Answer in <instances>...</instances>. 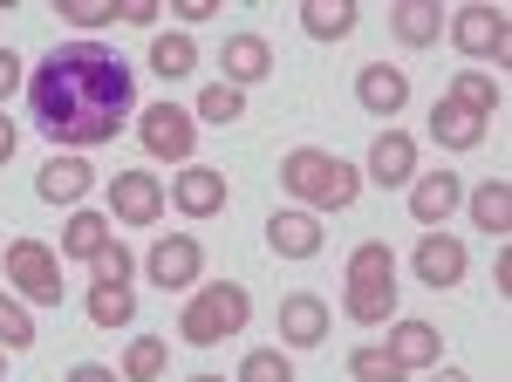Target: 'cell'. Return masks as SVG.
I'll return each instance as SVG.
<instances>
[{
	"instance_id": "1",
	"label": "cell",
	"mask_w": 512,
	"mask_h": 382,
	"mask_svg": "<svg viewBox=\"0 0 512 382\" xmlns=\"http://www.w3.org/2000/svg\"><path fill=\"white\" fill-rule=\"evenodd\" d=\"M130 96H137V76L103 41H62V48L41 55L35 76H28V116L41 123L48 144H69V151L123 137Z\"/></svg>"
},
{
	"instance_id": "2",
	"label": "cell",
	"mask_w": 512,
	"mask_h": 382,
	"mask_svg": "<svg viewBox=\"0 0 512 382\" xmlns=\"http://www.w3.org/2000/svg\"><path fill=\"white\" fill-rule=\"evenodd\" d=\"M280 185H287V198L301 205V212H342V205H355V191H362V171H355L349 157L335 151H315V144H301V151L280 157Z\"/></svg>"
},
{
	"instance_id": "3",
	"label": "cell",
	"mask_w": 512,
	"mask_h": 382,
	"mask_svg": "<svg viewBox=\"0 0 512 382\" xmlns=\"http://www.w3.org/2000/svg\"><path fill=\"white\" fill-rule=\"evenodd\" d=\"M342 314L362 328L396 321V253L383 239H362L349 253V287H342Z\"/></svg>"
},
{
	"instance_id": "4",
	"label": "cell",
	"mask_w": 512,
	"mask_h": 382,
	"mask_svg": "<svg viewBox=\"0 0 512 382\" xmlns=\"http://www.w3.org/2000/svg\"><path fill=\"white\" fill-rule=\"evenodd\" d=\"M246 321H253V294L239 280H205L185 301V314H178V335L192 348H219V342H233V335H246Z\"/></svg>"
},
{
	"instance_id": "5",
	"label": "cell",
	"mask_w": 512,
	"mask_h": 382,
	"mask_svg": "<svg viewBox=\"0 0 512 382\" xmlns=\"http://www.w3.org/2000/svg\"><path fill=\"white\" fill-rule=\"evenodd\" d=\"M0 273L14 280V301L62 307V260H55L41 239H14V246H7V260H0Z\"/></svg>"
},
{
	"instance_id": "6",
	"label": "cell",
	"mask_w": 512,
	"mask_h": 382,
	"mask_svg": "<svg viewBox=\"0 0 512 382\" xmlns=\"http://www.w3.org/2000/svg\"><path fill=\"white\" fill-rule=\"evenodd\" d=\"M444 28H451V41H458L472 62H512V21H506V7L478 0V7H458Z\"/></svg>"
},
{
	"instance_id": "7",
	"label": "cell",
	"mask_w": 512,
	"mask_h": 382,
	"mask_svg": "<svg viewBox=\"0 0 512 382\" xmlns=\"http://www.w3.org/2000/svg\"><path fill=\"white\" fill-rule=\"evenodd\" d=\"M137 144L164 164H192V144H198V116L178 110V103H151L137 116Z\"/></svg>"
},
{
	"instance_id": "8",
	"label": "cell",
	"mask_w": 512,
	"mask_h": 382,
	"mask_svg": "<svg viewBox=\"0 0 512 382\" xmlns=\"http://www.w3.org/2000/svg\"><path fill=\"white\" fill-rule=\"evenodd\" d=\"M144 273L158 280L164 294H185V287H198V273H205V246H198L192 232H164L158 246L144 253Z\"/></svg>"
},
{
	"instance_id": "9",
	"label": "cell",
	"mask_w": 512,
	"mask_h": 382,
	"mask_svg": "<svg viewBox=\"0 0 512 382\" xmlns=\"http://www.w3.org/2000/svg\"><path fill=\"white\" fill-rule=\"evenodd\" d=\"M110 212H117L123 226H158L164 219L158 171H117V178H110Z\"/></svg>"
},
{
	"instance_id": "10",
	"label": "cell",
	"mask_w": 512,
	"mask_h": 382,
	"mask_svg": "<svg viewBox=\"0 0 512 382\" xmlns=\"http://www.w3.org/2000/svg\"><path fill=\"white\" fill-rule=\"evenodd\" d=\"M267 246H274V260H315L321 246H328V226H321L315 212L287 205V212H267Z\"/></svg>"
},
{
	"instance_id": "11",
	"label": "cell",
	"mask_w": 512,
	"mask_h": 382,
	"mask_svg": "<svg viewBox=\"0 0 512 382\" xmlns=\"http://www.w3.org/2000/svg\"><path fill=\"white\" fill-rule=\"evenodd\" d=\"M274 76V41L267 35H226V48H219V82H233L239 96L253 89V82Z\"/></svg>"
},
{
	"instance_id": "12",
	"label": "cell",
	"mask_w": 512,
	"mask_h": 382,
	"mask_svg": "<svg viewBox=\"0 0 512 382\" xmlns=\"http://www.w3.org/2000/svg\"><path fill=\"white\" fill-rule=\"evenodd\" d=\"M458 205H465V178L458 171H417L410 178V219L417 226H444Z\"/></svg>"
},
{
	"instance_id": "13",
	"label": "cell",
	"mask_w": 512,
	"mask_h": 382,
	"mask_svg": "<svg viewBox=\"0 0 512 382\" xmlns=\"http://www.w3.org/2000/svg\"><path fill=\"white\" fill-rule=\"evenodd\" d=\"M226 178L212 171V164H185L178 178H171V205L185 212V219H212V212H226Z\"/></svg>"
},
{
	"instance_id": "14",
	"label": "cell",
	"mask_w": 512,
	"mask_h": 382,
	"mask_svg": "<svg viewBox=\"0 0 512 382\" xmlns=\"http://www.w3.org/2000/svg\"><path fill=\"white\" fill-rule=\"evenodd\" d=\"M355 103L369 116H396L410 103V76H403L396 62H362V69H355Z\"/></svg>"
},
{
	"instance_id": "15",
	"label": "cell",
	"mask_w": 512,
	"mask_h": 382,
	"mask_svg": "<svg viewBox=\"0 0 512 382\" xmlns=\"http://www.w3.org/2000/svg\"><path fill=\"white\" fill-rule=\"evenodd\" d=\"M383 355H390L396 369H437V355H444V335H437L431 321H390V335H383Z\"/></svg>"
},
{
	"instance_id": "16",
	"label": "cell",
	"mask_w": 512,
	"mask_h": 382,
	"mask_svg": "<svg viewBox=\"0 0 512 382\" xmlns=\"http://www.w3.org/2000/svg\"><path fill=\"white\" fill-rule=\"evenodd\" d=\"M362 178H376V185H410L417 178V137L410 130H376V144H369V171Z\"/></svg>"
},
{
	"instance_id": "17",
	"label": "cell",
	"mask_w": 512,
	"mask_h": 382,
	"mask_svg": "<svg viewBox=\"0 0 512 382\" xmlns=\"http://www.w3.org/2000/svg\"><path fill=\"white\" fill-rule=\"evenodd\" d=\"M410 267H417V280H424V287H458V280H465V246H458V239H451V232H424V239H417V253H410Z\"/></svg>"
},
{
	"instance_id": "18",
	"label": "cell",
	"mask_w": 512,
	"mask_h": 382,
	"mask_svg": "<svg viewBox=\"0 0 512 382\" xmlns=\"http://www.w3.org/2000/svg\"><path fill=\"white\" fill-rule=\"evenodd\" d=\"M89 191H96V171H89L76 151H69V157H48V164L35 171V198H48V205H82Z\"/></svg>"
},
{
	"instance_id": "19",
	"label": "cell",
	"mask_w": 512,
	"mask_h": 382,
	"mask_svg": "<svg viewBox=\"0 0 512 382\" xmlns=\"http://www.w3.org/2000/svg\"><path fill=\"white\" fill-rule=\"evenodd\" d=\"M280 335H287V348H321L328 342V301L321 294H287L280 301Z\"/></svg>"
},
{
	"instance_id": "20",
	"label": "cell",
	"mask_w": 512,
	"mask_h": 382,
	"mask_svg": "<svg viewBox=\"0 0 512 382\" xmlns=\"http://www.w3.org/2000/svg\"><path fill=\"white\" fill-rule=\"evenodd\" d=\"M485 130H492V123L472 116L465 103H451V96H437V103H431V137L444 144V151H478V144H485Z\"/></svg>"
},
{
	"instance_id": "21",
	"label": "cell",
	"mask_w": 512,
	"mask_h": 382,
	"mask_svg": "<svg viewBox=\"0 0 512 382\" xmlns=\"http://www.w3.org/2000/svg\"><path fill=\"white\" fill-rule=\"evenodd\" d=\"M355 21H362L355 0H308V7H301V35L308 41H349Z\"/></svg>"
},
{
	"instance_id": "22",
	"label": "cell",
	"mask_w": 512,
	"mask_h": 382,
	"mask_svg": "<svg viewBox=\"0 0 512 382\" xmlns=\"http://www.w3.org/2000/svg\"><path fill=\"white\" fill-rule=\"evenodd\" d=\"M390 28L403 48H431L444 35V7L437 0H403V7H390Z\"/></svg>"
},
{
	"instance_id": "23",
	"label": "cell",
	"mask_w": 512,
	"mask_h": 382,
	"mask_svg": "<svg viewBox=\"0 0 512 382\" xmlns=\"http://www.w3.org/2000/svg\"><path fill=\"white\" fill-rule=\"evenodd\" d=\"M444 96H451V103H465L472 116H485V123L506 110V89H499V76H485V69H458Z\"/></svg>"
},
{
	"instance_id": "24",
	"label": "cell",
	"mask_w": 512,
	"mask_h": 382,
	"mask_svg": "<svg viewBox=\"0 0 512 382\" xmlns=\"http://www.w3.org/2000/svg\"><path fill=\"white\" fill-rule=\"evenodd\" d=\"M465 205H472V226L478 232H492V239H506V232H512V185H506V178H485Z\"/></svg>"
},
{
	"instance_id": "25",
	"label": "cell",
	"mask_w": 512,
	"mask_h": 382,
	"mask_svg": "<svg viewBox=\"0 0 512 382\" xmlns=\"http://www.w3.org/2000/svg\"><path fill=\"white\" fill-rule=\"evenodd\" d=\"M130 314H137L130 280H89V321L96 328H130Z\"/></svg>"
},
{
	"instance_id": "26",
	"label": "cell",
	"mask_w": 512,
	"mask_h": 382,
	"mask_svg": "<svg viewBox=\"0 0 512 382\" xmlns=\"http://www.w3.org/2000/svg\"><path fill=\"white\" fill-rule=\"evenodd\" d=\"M103 246H110V219H103V212H89V205H76V212H69V226H62V253H69V260H96Z\"/></svg>"
},
{
	"instance_id": "27",
	"label": "cell",
	"mask_w": 512,
	"mask_h": 382,
	"mask_svg": "<svg viewBox=\"0 0 512 382\" xmlns=\"http://www.w3.org/2000/svg\"><path fill=\"white\" fill-rule=\"evenodd\" d=\"M164 369H171L164 335H137V342L123 348V382H164Z\"/></svg>"
},
{
	"instance_id": "28",
	"label": "cell",
	"mask_w": 512,
	"mask_h": 382,
	"mask_svg": "<svg viewBox=\"0 0 512 382\" xmlns=\"http://www.w3.org/2000/svg\"><path fill=\"white\" fill-rule=\"evenodd\" d=\"M151 69H158V82H185L198 69L192 35H158V41H151Z\"/></svg>"
},
{
	"instance_id": "29",
	"label": "cell",
	"mask_w": 512,
	"mask_h": 382,
	"mask_svg": "<svg viewBox=\"0 0 512 382\" xmlns=\"http://www.w3.org/2000/svg\"><path fill=\"white\" fill-rule=\"evenodd\" d=\"M192 116H198V123H219V130H226V123H239V116H246V96H239L233 82H205Z\"/></svg>"
},
{
	"instance_id": "30",
	"label": "cell",
	"mask_w": 512,
	"mask_h": 382,
	"mask_svg": "<svg viewBox=\"0 0 512 382\" xmlns=\"http://www.w3.org/2000/svg\"><path fill=\"white\" fill-rule=\"evenodd\" d=\"M55 14L82 28V35H96V28H117L123 21V0H55Z\"/></svg>"
},
{
	"instance_id": "31",
	"label": "cell",
	"mask_w": 512,
	"mask_h": 382,
	"mask_svg": "<svg viewBox=\"0 0 512 382\" xmlns=\"http://www.w3.org/2000/svg\"><path fill=\"white\" fill-rule=\"evenodd\" d=\"M0 348L7 355L35 348V314H28V301H14V294H0Z\"/></svg>"
},
{
	"instance_id": "32",
	"label": "cell",
	"mask_w": 512,
	"mask_h": 382,
	"mask_svg": "<svg viewBox=\"0 0 512 382\" xmlns=\"http://www.w3.org/2000/svg\"><path fill=\"white\" fill-rule=\"evenodd\" d=\"M239 382H294V362H287L280 348H253V355L239 362Z\"/></svg>"
},
{
	"instance_id": "33",
	"label": "cell",
	"mask_w": 512,
	"mask_h": 382,
	"mask_svg": "<svg viewBox=\"0 0 512 382\" xmlns=\"http://www.w3.org/2000/svg\"><path fill=\"white\" fill-rule=\"evenodd\" d=\"M349 376H355V382H403L410 369H396L383 348H355V355H349Z\"/></svg>"
},
{
	"instance_id": "34",
	"label": "cell",
	"mask_w": 512,
	"mask_h": 382,
	"mask_svg": "<svg viewBox=\"0 0 512 382\" xmlns=\"http://www.w3.org/2000/svg\"><path fill=\"white\" fill-rule=\"evenodd\" d=\"M89 267H96V280H130V273H137V253H130L123 239H110V246H103Z\"/></svg>"
},
{
	"instance_id": "35",
	"label": "cell",
	"mask_w": 512,
	"mask_h": 382,
	"mask_svg": "<svg viewBox=\"0 0 512 382\" xmlns=\"http://www.w3.org/2000/svg\"><path fill=\"white\" fill-rule=\"evenodd\" d=\"M14 89H28V76H21V55H14V48H0V103H7Z\"/></svg>"
},
{
	"instance_id": "36",
	"label": "cell",
	"mask_w": 512,
	"mask_h": 382,
	"mask_svg": "<svg viewBox=\"0 0 512 382\" xmlns=\"http://www.w3.org/2000/svg\"><path fill=\"white\" fill-rule=\"evenodd\" d=\"M171 14H178L185 28H198V21H212V14H219V0H171Z\"/></svg>"
},
{
	"instance_id": "37",
	"label": "cell",
	"mask_w": 512,
	"mask_h": 382,
	"mask_svg": "<svg viewBox=\"0 0 512 382\" xmlns=\"http://www.w3.org/2000/svg\"><path fill=\"white\" fill-rule=\"evenodd\" d=\"M123 21L130 28H158V0H123Z\"/></svg>"
},
{
	"instance_id": "38",
	"label": "cell",
	"mask_w": 512,
	"mask_h": 382,
	"mask_svg": "<svg viewBox=\"0 0 512 382\" xmlns=\"http://www.w3.org/2000/svg\"><path fill=\"white\" fill-rule=\"evenodd\" d=\"M69 382H123V376H117V369H103V362H76Z\"/></svg>"
},
{
	"instance_id": "39",
	"label": "cell",
	"mask_w": 512,
	"mask_h": 382,
	"mask_svg": "<svg viewBox=\"0 0 512 382\" xmlns=\"http://www.w3.org/2000/svg\"><path fill=\"white\" fill-rule=\"evenodd\" d=\"M14 144H21V123H14V116L0 110V164H7V157H14Z\"/></svg>"
},
{
	"instance_id": "40",
	"label": "cell",
	"mask_w": 512,
	"mask_h": 382,
	"mask_svg": "<svg viewBox=\"0 0 512 382\" xmlns=\"http://www.w3.org/2000/svg\"><path fill=\"white\" fill-rule=\"evenodd\" d=\"M492 287H499V294H512V253H499V260H492Z\"/></svg>"
},
{
	"instance_id": "41",
	"label": "cell",
	"mask_w": 512,
	"mask_h": 382,
	"mask_svg": "<svg viewBox=\"0 0 512 382\" xmlns=\"http://www.w3.org/2000/svg\"><path fill=\"white\" fill-rule=\"evenodd\" d=\"M431 382H465V376H458V369H437V376Z\"/></svg>"
},
{
	"instance_id": "42",
	"label": "cell",
	"mask_w": 512,
	"mask_h": 382,
	"mask_svg": "<svg viewBox=\"0 0 512 382\" xmlns=\"http://www.w3.org/2000/svg\"><path fill=\"white\" fill-rule=\"evenodd\" d=\"M185 382H226V376H185Z\"/></svg>"
},
{
	"instance_id": "43",
	"label": "cell",
	"mask_w": 512,
	"mask_h": 382,
	"mask_svg": "<svg viewBox=\"0 0 512 382\" xmlns=\"http://www.w3.org/2000/svg\"><path fill=\"white\" fill-rule=\"evenodd\" d=\"M0 376H7V348H0Z\"/></svg>"
}]
</instances>
